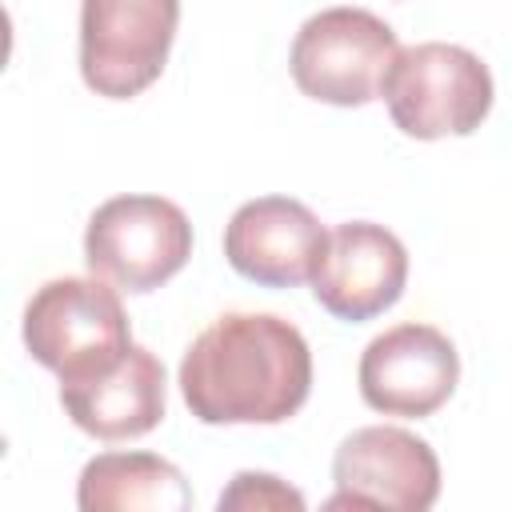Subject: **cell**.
<instances>
[{
	"mask_svg": "<svg viewBox=\"0 0 512 512\" xmlns=\"http://www.w3.org/2000/svg\"><path fill=\"white\" fill-rule=\"evenodd\" d=\"M308 392V340L276 312H224L180 360V396L200 424H280Z\"/></svg>",
	"mask_w": 512,
	"mask_h": 512,
	"instance_id": "1",
	"label": "cell"
},
{
	"mask_svg": "<svg viewBox=\"0 0 512 512\" xmlns=\"http://www.w3.org/2000/svg\"><path fill=\"white\" fill-rule=\"evenodd\" d=\"M24 348L60 384L100 376L132 348V328L116 288L100 276H56L24 308Z\"/></svg>",
	"mask_w": 512,
	"mask_h": 512,
	"instance_id": "2",
	"label": "cell"
},
{
	"mask_svg": "<svg viewBox=\"0 0 512 512\" xmlns=\"http://www.w3.org/2000/svg\"><path fill=\"white\" fill-rule=\"evenodd\" d=\"M380 96L392 124L412 140L468 136L492 108V72L464 44L424 40L396 52Z\"/></svg>",
	"mask_w": 512,
	"mask_h": 512,
	"instance_id": "3",
	"label": "cell"
},
{
	"mask_svg": "<svg viewBox=\"0 0 512 512\" xmlns=\"http://www.w3.org/2000/svg\"><path fill=\"white\" fill-rule=\"evenodd\" d=\"M192 256V224L180 204L148 192L104 200L84 228V260L92 276L124 288L152 292L172 280Z\"/></svg>",
	"mask_w": 512,
	"mask_h": 512,
	"instance_id": "4",
	"label": "cell"
},
{
	"mask_svg": "<svg viewBox=\"0 0 512 512\" xmlns=\"http://www.w3.org/2000/svg\"><path fill=\"white\" fill-rule=\"evenodd\" d=\"M396 32L368 8H324L292 40V80L304 96L336 108H360L380 96L396 60Z\"/></svg>",
	"mask_w": 512,
	"mask_h": 512,
	"instance_id": "5",
	"label": "cell"
},
{
	"mask_svg": "<svg viewBox=\"0 0 512 512\" xmlns=\"http://www.w3.org/2000/svg\"><path fill=\"white\" fill-rule=\"evenodd\" d=\"M180 0H80V76L96 96L132 100L160 80Z\"/></svg>",
	"mask_w": 512,
	"mask_h": 512,
	"instance_id": "6",
	"label": "cell"
},
{
	"mask_svg": "<svg viewBox=\"0 0 512 512\" xmlns=\"http://www.w3.org/2000/svg\"><path fill=\"white\" fill-rule=\"evenodd\" d=\"M336 496L324 508L424 512L440 496V460L428 440L396 424H368L340 440L332 456Z\"/></svg>",
	"mask_w": 512,
	"mask_h": 512,
	"instance_id": "7",
	"label": "cell"
},
{
	"mask_svg": "<svg viewBox=\"0 0 512 512\" xmlns=\"http://www.w3.org/2000/svg\"><path fill=\"white\" fill-rule=\"evenodd\" d=\"M360 396L384 416H432L460 380L456 344L432 324H396L368 340L360 368Z\"/></svg>",
	"mask_w": 512,
	"mask_h": 512,
	"instance_id": "8",
	"label": "cell"
},
{
	"mask_svg": "<svg viewBox=\"0 0 512 512\" xmlns=\"http://www.w3.org/2000/svg\"><path fill=\"white\" fill-rule=\"evenodd\" d=\"M224 256L252 284L296 288L320 272L328 232L308 204L292 196H256L232 212L224 228Z\"/></svg>",
	"mask_w": 512,
	"mask_h": 512,
	"instance_id": "9",
	"label": "cell"
},
{
	"mask_svg": "<svg viewBox=\"0 0 512 512\" xmlns=\"http://www.w3.org/2000/svg\"><path fill=\"white\" fill-rule=\"evenodd\" d=\"M408 284V248L396 232L372 220L336 224L328 256L312 276V296L336 320H372L388 312Z\"/></svg>",
	"mask_w": 512,
	"mask_h": 512,
	"instance_id": "10",
	"label": "cell"
},
{
	"mask_svg": "<svg viewBox=\"0 0 512 512\" xmlns=\"http://www.w3.org/2000/svg\"><path fill=\"white\" fill-rule=\"evenodd\" d=\"M68 420L96 440H136L164 420V364L132 344L124 360L100 376L60 384Z\"/></svg>",
	"mask_w": 512,
	"mask_h": 512,
	"instance_id": "11",
	"label": "cell"
},
{
	"mask_svg": "<svg viewBox=\"0 0 512 512\" xmlns=\"http://www.w3.org/2000/svg\"><path fill=\"white\" fill-rule=\"evenodd\" d=\"M76 504L84 512H184L192 492L184 472L156 452H100L76 480Z\"/></svg>",
	"mask_w": 512,
	"mask_h": 512,
	"instance_id": "12",
	"label": "cell"
},
{
	"mask_svg": "<svg viewBox=\"0 0 512 512\" xmlns=\"http://www.w3.org/2000/svg\"><path fill=\"white\" fill-rule=\"evenodd\" d=\"M224 508H292V512H300L304 496L272 472H236L232 484L220 492V512Z\"/></svg>",
	"mask_w": 512,
	"mask_h": 512,
	"instance_id": "13",
	"label": "cell"
}]
</instances>
